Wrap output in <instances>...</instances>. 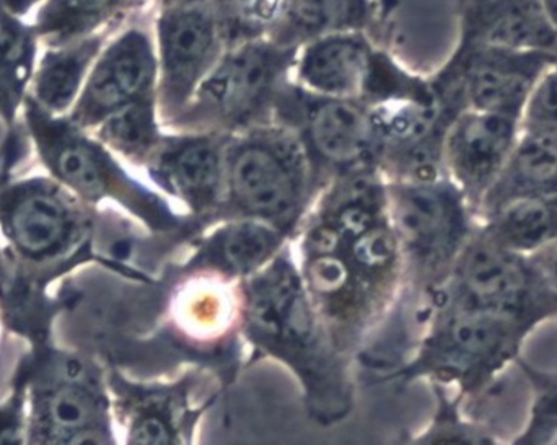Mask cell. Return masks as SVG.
Instances as JSON below:
<instances>
[{
  "label": "cell",
  "instance_id": "obj_11",
  "mask_svg": "<svg viewBox=\"0 0 557 445\" xmlns=\"http://www.w3.org/2000/svg\"><path fill=\"white\" fill-rule=\"evenodd\" d=\"M196 372L169 384H140L117 371L107 375L113 417L126 433V444H191L196 424L212 401L196 404Z\"/></svg>",
  "mask_w": 557,
  "mask_h": 445
},
{
  "label": "cell",
  "instance_id": "obj_4",
  "mask_svg": "<svg viewBox=\"0 0 557 445\" xmlns=\"http://www.w3.org/2000/svg\"><path fill=\"white\" fill-rule=\"evenodd\" d=\"M90 208L52 176L20 180L0 188V231L16 263L46 287L94 257Z\"/></svg>",
  "mask_w": 557,
  "mask_h": 445
},
{
  "label": "cell",
  "instance_id": "obj_15",
  "mask_svg": "<svg viewBox=\"0 0 557 445\" xmlns=\"http://www.w3.org/2000/svg\"><path fill=\"white\" fill-rule=\"evenodd\" d=\"M288 242L284 231L268 222L224 219L193 244L182 270L186 276H212L237 284L263 270Z\"/></svg>",
  "mask_w": 557,
  "mask_h": 445
},
{
  "label": "cell",
  "instance_id": "obj_10",
  "mask_svg": "<svg viewBox=\"0 0 557 445\" xmlns=\"http://www.w3.org/2000/svg\"><path fill=\"white\" fill-rule=\"evenodd\" d=\"M557 55L460 42L437 84L460 95L465 108L519 118L539 78Z\"/></svg>",
  "mask_w": 557,
  "mask_h": 445
},
{
  "label": "cell",
  "instance_id": "obj_17",
  "mask_svg": "<svg viewBox=\"0 0 557 445\" xmlns=\"http://www.w3.org/2000/svg\"><path fill=\"white\" fill-rule=\"evenodd\" d=\"M517 118L490 111H461L448 127L444 157L470 191H480L506 162Z\"/></svg>",
  "mask_w": 557,
  "mask_h": 445
},
{
  "label": "cell",
  "instance_id": "obj_13",
  "mask_svg": "<svg viewBox=\"0 0 557 445\" xmlns=\"http://www.w3.org/2000/svg\"><path fill=\"white\" fill-rule=\"evenodd\" d=\"M159 59L146 32L129 29L116 39L88 78L69 120L82 129L97 127L133 101L157 97Z\"/></svg>",
  "mask_w": 557,
  "mask_h": 445
},
{
  "label": "cell",
  "instance_id": "obj_7",
  "mask_svg": "<svg viewBox=\"0 0 557 445\" xmlns=\"http://www.w3.org/2000/svg\"><path fill=\"white\" fill-rule=\"evenodd\" d=\"M274 121L287 124L304 140L321 188L334 176L379 166V129L360 98L330 97L287 84L278 95Z\"/></svg>",
  "mask_w": 557,
  "mask_h": 445
},
{
  "label": "cell",
  "instance_id": "obj_5",
  "mask_svg": "<svg viewBox=\"0 0 557 445\" xmlns=\"http://www.w3.org/2000/svg\"><path fill=\"white\" fill-rule=\"evenodd\" d=\"M297 49L271 38L225 49L170 129L235 134L271 123L278 95L288 84V71L297 62Z\"/></svg>",
  "mask_w": 557,
  "mask_h": 445
},
{
  "label": "cell",
  "instance_id": "obj_22",
  "mask_svg": "<svg viewBox=\"0 0 557 445\" xmlns=\"http://www.w3.org/2000/svg\"><path fill=\"white\" fill-rule=\"evenodd\" d=\"M98 46L100 42L91 39L46 55L35 82V101L42 110L59 114L74 103Z\"/></svg>",
  "mask_w": 557,
  "mask_h": 445
},
{
  "label": "cell",
  "instance_id": "obj_23",
  "mask_svg": "<svg viewBox=\"0 0 557 445\" xmlns=\"http://www.w3.org/2000/svg\"><path fill=\"white\" fill-rule=\"evenodd\" d=\"M497 234L517 248H535L557 234V199L553 195L504 198L496 221Z\"/></svg>",
  "mask_w": 557,
  "mask_h": 445
},
{
  "label": "cell",
  "instance_id": "obj_19",
  "mask_svg": "<svg viewBox=\"0 0 557 445\" xmlns=\"http://www.w3.org/2000/svg\"><path fill=\"white\" fill-rule=\"evenodd\" d=\"M527 276L519 263L497 248L474 247L458 264L447 306L512 312L525 293Z\"/></svg>",
  "mask_w": 557,
  "mask_h": 445
},
{
  "label": "cell",
  "instance_id": "obj_30",
  "mask_svg": "<svg viewBox=\"0 0 557 445\" xmlns=\"http://www.w3.org/2000/svg\"><path fill=\"white\" fill-rule=\"evenodd\" d=\"M545 2L549 16H552L553 23H555L557 29V0H545Z\"/></svg>",
  "mask_w": 557,
  "mask_h": 445
},
{
  "label": "cell",
  "instance_id": "obj_14",
  "mask_svg": "<svg viewBox=\"0 0 557 445\" xmlns=\"http://www.w3.org/2000/svg\"><path fill=\"white\" fill-rule=\"evenodd\" d=\"M499 316L448 306L422 343L418 358L398 371V375L408 381L428 372L461 375L487 364L506 342Z\"/></svg>",
  "mask_w": 557,
  "mask_h": 445
},
{
  "label": "cell",
  "instance_id": "obj_20",
  "mask_svg": "<svg viewBox=\"0 0 557 445\" xmlns=\"http://www.w3.org/2000/svg\"><path fill=\"white\" fill-rule=\"evenodd\" d=\"M369 18V0H288L284 18L270 38L300 48L330 33L360 29Z\"/></svg>",
  "mask_w": 557,
  "mask_h": 445
},
{
  "label": "cell",
  "instance_id": "obj_28",
  "mask_svg": "<svg viewBox=\"0 0 557 445\" xmlns=\"http://www.w3.org/2000/svg\"><path fill=\"white\" fill-rule=\"evenodd\" d=\"M162 7L211 5L212 0H160Z\"/></svg>",
  "mask_w": 557,
  "mask_h": 445
},
{
  "label": "cell",
  "instance_id": "obj_12",
  "mask_svg": "<svg viewBox=\"0 0 557 445\" xmlns=\"http://www.w3.org/2000/svg\"><path fill=\"white\" fill-rule=\"evenodd\" d=\"M227 140L222 133L165 134L144 169L195 221L214 224L224 201Z\"/></svg>",
  "mask_w": 557,
  "mask_h": 445
},
{
  "label": "cell",
  "instance_id": "obj_24",
  "mask_svg": "<svg viewBox=\"0 0 557 445\" xmlns=\"http://www.w3.org/2000/svg\"><path fill=\"white\" fill-rule=\"evenodd\" d=\"M288 0H212L225 46L270 38L284 18Z\"/></svg>",
  "mask_w": 557,
  "mask_h": 445
},
{
  "label": "cell",
  "instance_id": "obj_29",
  "mask_svg": "<svg viewBox=\"0 0 557 445\" xmlns=\"http://www.w3.org/2000/svg\"><path fill=\"white\" fill-rule=\"evenodd\" d=\"M3 5L13 13H22L28 7L29 0H2Z\"/></svg>",
  "mask_w": 557,
  "mask_h": 445
},
{
  "label": "cell",
  "instance_id": "obj_9",
  "mask_svg": "<svg viewBox=\"0 0 557 445\" xmlns=\"http://www.w3.org/2000/svg\"><path fill=\"white\" fill-rule=\"evenodd\" d=\"M157 32V107L163 126L172 127L227 46L211 5L163 7Z\"/></svg>",
  "mask_w": 557,
  "mask_h": 445
},
{
  "label": "cell",
  "instance_id": "obj_26",
  "mask_svg": "<svg viewBox=\"0 0 557 445\" xmlns=\"http://www.w3.org/2000/svg\"><path fill=\"white\" fill-rule=\"evenodd\" d=\"M117 0H49L39 18V29L51 35H77L97 25Z\"/></svg>",
  "mask_w": 557,
  "mask_h": 445
},
{
  "label": "cell",
  "instance_id": "obj_6",
  "mask_svg": "<svg viewBox=\"0 0 557 445\" xmlns=\"http://www.w3.org/2000/svg\"><path fill=\"white\" fill-rule=\"evenodd\" d=\"M28 392L26 443L114 444L107 375L95 362L39 348L22 372Z\"/></svg>",
  "mask_w": 557,
  "mask_h": 445
},
{
  "label": "cell",
  "instance_id": "obj_18",
  "mask_svg": "<svg viewBox=\"0 0 557 445\" xmlns=\"http://www.w3.org/2000/svg\"><path fill=\"white\" fill-rule=\"evenodd\" d=\"M375 52L359 29L320 36L297 55L298 81L314 94L359 98Z\"/></svg>",
  "mask_w": 557,
  "mask_h": 445
},
{
  "label": "cell",
  "instance_id": "obj_21",
  "mask_svg": "<svg viewBox=\"0 0 557 445\" xmlns=\"http://www.w3.org/2000/svg\"><path fill=\"white\" fill-rule=\"evenodd\" d=\"M95 129L97 139L111 152L139 166L146 165L165 137L157 97L144 98L120 108Z\"/></svg>",
  "mask_w": 557,
  "mask_h": 445
},
{
  "label": "cell",
  "instance_id": "obj_25",
  "mask_svg": "<svg viewBox=\"0 0 557 445\" xmlns=\"http://www.w3.org/2000/svg\"><path fill=\"white\" fill-rule=\"evenodd\" d=\"M506 195H555L557 191V144L529 134L520 144L509 173Z\"/></svg>",
  "mask_w": 557,
  "mask_h": 445
},
{
  "label": "cell",
  "instance_id": "obj_16",
  "mask_svg": "<svg viewBox=\"0 0 557 445\" xmlns=\"http://www.w3.org/2000/svg\"><path fill=\"white\" fill-rule=\"evenodd\" d=\"M460 42L557 55V29L545 0H465Z\"/></svg>",
  "mask_w": 557,
  "mask_h": 445
},
{
  "label": "cell",
  "instance_id": "obj_27",
  "mask_svg": "<svg viewBox=\"0 0 557 445\" xmlns=\"http://www.w3.org/2000/svg\"><path fill=\"white\" fill-rule=\"evenodd\" d=\"M525 108L530 133L557 144V62L543 72Z\"/></svg>",
  "mask_w": 557,
  "mask_h": 445
},
{
  "label": "cell",
  "instance_id": "obj_2",
  "mask_svg": "<svg viewBox=\"0 0 557 445\" xmlns=\"http://www.w3.org/2000/svg\"><path fill=\"white\" fill-rule=\"evenodd\" d=\"M321 191L304 140L287 124L271 121L228 134L224 201L215 222L258 219L294 238Z\"/></svg>",
  "mask_w": 557,
  "mask_h": 445
},
{
  "label": "cell",
  "instance_id": "obj_8",
  "mask_svg": "<svg viewBox=\"0 0 557 445\" xmlns=\"http://www.w3.org/2000/svg\"><path fill=\"white\" fill-rule=\"evenodd\" d=\"M388 218L405 267L431 274L454 260L467 237L463 202L445 180H386Z\"/></svg>",
  "mask_w": 557,
  "mask_h": 445
},
{
  "label": "cell",
  "instance_id": "obj_3",
  "mask_svg": "<svg viewBox=\"0 0 557 445\" xmlns=\"http://www.w3.org/2000/svg\"><path fill=\"white\" fill-rule=\"evenodd\" d=\"M26 124L36 152L52 178L82 201L95 206L111 199L153 234H175L185 225L165 196L131 176L114 152L71 120L55 118L35 100H28Z\"/></svg>",
  "mask_w": 557,
  "mask_h": 445
},
{
  "label": "cell",
  "instance_id": "obj_1",
  "mask_svg": "<svg viewBox=\"0 0 557 445\" xmlns=\"http://www.w3.org/2000/svg\"><path fill=\"white\" fill-rule=\"evenodd\" d=\"M238 329L257 355L287 366L313 420L333 424L354 404L344 355L305 289L290 242L253 276L237 283Z\"/></svg>",
  "mask_w": 557,
  "mask_h": 445
}]
</instances>
